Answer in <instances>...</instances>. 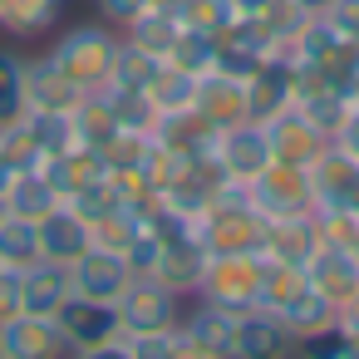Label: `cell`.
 <instances>
[{"label": "cell", "mask_w": 359, "mask_h": 359, "mask_svg": "<svg viewBox=\"0 0 359 359\" xmlns=\"http://www.w3.org/2000/svg\"><path fill=\"white\" fill-rule=\"evenodd\" d=\"M310 290L305 280V266H290V261H271L266 256V271H261V295H256V310H271V315H285L300 295Z\"/></svg>", "instance_id": "obj_27"}, {"label": "cell", "mask_w": 359, "mask_h": 359, "mask_svg": "<svg viewBox=\"0 0 359 359\" xmlns=\"http://www.w3.org/2000/svg\"><path fill=\"white\" fill-rule=\"evenodd\" d=\"M295 89H300V65H295V55H290L285 45H276V50L246 74V114H251L256 123H266V118H276L280 109L295 104Z\"/></svg>", "instance_id": "obj_5"}, {"label": "cell", "mask_w": 359, "mask_h": 359, "mask_svg": "<svg viewBox=\"0 0 359 359\" xmlns=\"http://www.w3.org/2000/svg\"><path fill=\"white\" fill-rule=\"evenodd\" d=\"M305 280H310L315 295H325V300L339 310V305H349V300L359 295V256H354L349 246L320 241L315 256L305 261Z\"/></svg>", "instance_id": "obj_13"}, {"label": "cell", "mask_w": 359, "mask_h": 359, "mask_svg": "<svg viewBox=\"0 0 359 359\" xmlns=\"http://www.w3.org/2000/svg\"><path fill=\"white\" fill-rule=\"evenodd\" d=\"M271 50H276V35H271L261 20H231V25L217 35V65H212V69H222V74H231V79H246Z\"/></svg>", "instance_id": "obj_15"}, {"label": "cell", "mask_w": 359, "mask_h": 359, "mask_svg": "<svg viewBox=\"0 0 359 359\" xmlns=\"http://www.w3.org/2000/svg\"><path fill=\"white\" fill-rule=\"evenodd\" d=\"M69 359H133V349H128V339H114V344H99V349H84Z\"/></svg>", "instance_id": "obj_47"}, {"label": "cell", "mask_w": 359, "mask_h": 359, "mask_svg": "<svg viewBox=\"0 0 359 359\" xmlns=\"http://www.w3.org/2000/svg\"><path fill=\"white\" fill-rule=\"evenodd\" d=\"M320 20H325L334 35H344V40H359V0H325Z\"/></svg>", "instance_id": "obj_43"}, {"label": "cell", "mask_w": 359, "mask_h": 359, "mask_svg": "<svg viewBox=\"0 0 359 359\" xmlns=\"http://www.w3.org/2000/svg\"><path fill=\"white\" fill-rule=\"evenodd\" d=\"M118 315H123V334H153V330H172L182 320V295L168 290L158 276H133L118 295Z\"/></svg>", "instance_id": "obj_7"}, {"label": "cell", "mask_w": 359, "mask_h": 359, "mask_svg": "<svg viewBox=\"0 0 359 359\" xmlns=\"http://www.w3.org/2000/svg\"><path fill=\"white\" fill-rule=\"evenodd\" d=\"M0 359H6V354H0Z\"/></svg>", "instance_id": "obj_54"}, {"label": "cell", "mask_w": 359, "mask_h": 359, "mask_svg": "<svg viewBox=\"0 0 359 359\" xmlns=\"http://www.w3.org/2000/svg\"><path fill=\"white\" fill-rule=\"evenodd\" d=\"M118 45H123V35H118L114 25H74V30H65V35L55 40L50 60H55L84 94H94V89H109L114 65H118Z\"/></svg>", "instance_id": "obj_1"}, {"label": "cell", "mask_w": 359, "mask_h": 359, "mask_svg": "<svg viewBox=\"0 0 359 359\" xmlns=\"http://www.w3.org/2000/svg\"><path fill=\"white\" fill-rule=\"evenodd\" d=\"M104 94H109V104H114V114H118V123H123L128 133H148V138H153L158 109H153V99H148L143 89H104Z\"/></svg>", "instance_id": "obj_35"}, {"label": "cell", "mask_w": 359, "mask_h": 359, "mask_svg": "<svg viewBox=\"0 0 359 359\" xmlns=\"http://www.w3.org/2000/svg\"><path fill=\"white\" fill-rule=\"evenodd\" d=\"M20 123L30 128V138H35V148H40V163L55 158V153H65V148H74V123H69V114H25Z\"/></svg>", "instance_id": "obj_34"}, {"label": "cell", "mask_w": 359, "mask_h": 359, "mask_svg": "<svg viewBox=\"0 0 359 359\" xmlns=\"http://www.w3.org/2000/svg\"><path fill=\"white\" fill-rule=\"evenodd\" d=\"M192 231L207 246V256H241L266 246V217L251 202H212L192 222Z\"/></svg>", "instance_id": "obj_2"}, {"label": "cell", "mask_w": 359, "mask_h": 359, "mask_svg": "<svg viewBox=\"0 0 359 359\" xmlns=\"http://www.w3.org/2000/svg\"><path fill=\"white\" fill-rule=\"evenodd\" d=\"M349 251H354V256H359V231H354V241H349Z\"/></svg>", "instance_id": "obj_52"}, {"label": "cell", "mask_w": 359, "mask_h": 359, "mask_svg": "<svg viewBox=\"0 0 359 359\" xmlns=\"http://www.w3.org/2000/svg\"><path fill=\"white\" fill-rule=\"evenodd\" d=\"M177 20H182V30H197V35H222L236 15H231V6L226 0H182L177 6Z\"/></svg>", "instance_id": "obj_40"}, {"label": "cell", "mask_w": 359, "mask_h": 359, "mask_svg": "<svg viewBox=\"0 0 359 359\" xmlns=\"http://www.w3.org/2000/svg\"><path fill=\"white\" fill-rule=\"evenodd\" d=\"M231 310L192 295V305L177 320V359H231Z\"/></svg>", "instance_id": "obj_8"}, {"label": "cell", "mask_w": 359, "mask_h": 359, "mask_svg": "<svg viewBox=\"0 0 359 359\" xmlns=\"http://www.w3.org/2000/svg\"><path fill=\"white\" fill-rule=\"evenodd\" d=\"M79 99H84V89L50 55L25 60V104H30V114H74Z\"/></svg>", "instance_id": "obj_16"}, {"label": "cell", "mask_w": 359, "mask_h": 359, "mask_svg": "<svg viewBox=\"0 0 359 359\" xmlns=\"http://www.w3.org/2000/svg\"><path fill=\"white\" fill-rule=\"evenodd\" d=\"M65 15V0H0V30L15 40H35L55 30Z\"/></svg>", "instance_id": "obj_26"}, {"label": "cell", "mask_w": 359, "mask_h": 359, "mask_svg": "<svg viewBox=\"0 0 359 359\" xmlns=\"http://www.w3.org/2000/svg\"><path fill=\"white\" fill-rule=\"evenodd\" d=\"M158 251H163V241H158V231L143 222V226H138V236L128 241L123 261H128V271H133V276H153V266H158Z\"/></svg>", "instance_id": "obj_42"}, {"label": "cell", "mask_w": 359, "mask_h": 359, "mask_svg": "<svg viewBox=\"0 0 359 359\" xmlns=\"http://www.w3.org/2000/svg\"><path fill=\"white\" fill-rule=\"evenodd\" d=\"M158 74H163V60L123 40V45H118V65H114V79H109V89H143V94H148Z\"/></svg>", "instance_id": "obj_31"}, {"label": "cell", "mask_w": 359, "mask_h": 359, "mask_svg": "<svg viewBox=\"0 0 359 359\" xmlns=\"http://www.w3.org/2000/svg\"><path fill=\"white\" fill-rule=\"evenodd\" d=\"M30 114L25 104V55L0 50V128H11Z\"/></svg>", "instance_id": "obj_30"}, {"label": "cell", "mask_w": 359, "mask_h": 359, "mask_svg": "<svg viewBox=\"0 0 359 359\" xmlns=\"http://www.w3.org/2000/svg\"><path fill=\"white\" fill-rule=\"evenodd\" d=\"M69 207H74V212H79L84 222H99L104 212L123 207V197H118V182H114V177L104 172V177H99V182H89V187H84L79 197H69Z\"/></svg>", "instance_id": "obj_41"}, {"label": "cell", "mask_w": 359, "mask_h": 359, "mask_svg": "<svg viewBox=\"0 0 359 359\" xmlns=\"http://www.w3.org/2000/svg\"><path fill=\"white\" fill-rule=\"evenodd\" d=\"M153 0H99V11H104V20L109 25H128L138 11H148Z\"/></svg>", "instance_id": "obj_44"}, {"label": "cell", "mask_w": 359, "mask_h": 359, "mask_svg": "<svg viewBox=\"0 0 359 359\" xmlns=\"http://www.w3.org/2000/svg\"><path fill=\"white\" fill-rule=\"evenodd\" d=\"M89 246H94V241H89V222H84L69 202H60V207L40 222V256H45V261L69 266V261H79Z\"/></svg>", "instance_id": "obj_19"}, {"label": "cell", "mask_w": 359, "mask_h": 359, "mask_svg": "<svg viewBox=\"0 0 359 359\" xmlns=\"http://www.w3.org/2000/svg\"><path fill=\"white\" fill-rule=\"evenodd\" d=\"M69 266H55V261H35L20 271V310L30 315H60V305L69 300Z\"/></svg>", "instance_id": "obj_21"}, {"label": "cell", "mask_w": 359, "mask_h": 359, "mask_svg": "<svg viewBox=\"0 0 359 359\" xmlns=\"http://www.w3.org/2000/svg\"><path fill=\"white\" fill-rule=\"evenodd\" d=\"M295 109L325 133L334 138L339 123L349 118V89H334V84H320V79H305L300 74V89H295Z\"/></svg>", "instance_id": "obj_24"}, {"label": "cell", "mask_w": 359, "mask_h": 359, "mask_svg": "<svg viewBox=\"0 0 359 359\" xmlns=\"http://www.w3.org/2000/svg\"><path fill=\"white\" fill-rule=\"evenodd\" d=\"M295 359H354V334L334 320V325L295 339Z\"/></svg>", "instance_id": "obj_39"}, {"label": "cell", "mask_w": 359, "mask_h": 359, "mask_svg": "<svg viewBox=\"0 0 359 359\" xmlns=\"http://www.w3.org/2000/svg\"><path fill=\"white\" fill-rule=\"evenodd\" d=\"M305 172H310L315 207H354V197H359V158H349L344 148L330 143Z\"/></svg>", "instance_id": "obj_17"}, {"label": "cell", "mask_w": 359, "mask_h": 359, "mask_svg": "<svg viewBox=\"0 0 359 359\" xmlns=\"http://www.w3.org/2000/svg\"><path fill=\"white\" fill-rule=\"evenodd\" d=\"M15 172H20V168L11 163V153H6V148H0V197H6V187H11V177H15Z\"/></svg>", "instance_id": "obj_49"}, {"label": "cell", "mask_w": 359, "mask_h": 359, "mask_svg": "<svg viewBox=\"0 0 359 359\" xmlns=\"http://www.w3.org/2000/svg\"><path fill=\"white\" fill-rule=\"evenodd\" d=\"M251 207L276 222V217H300V212H315V192H310V172L305 168H290V163H266L251 182Z\"/></svg>", "instance_id": "obj_6"}, {"label": "cell", "mask_w": 359, "mask_h": 359, "mask_svg": "<svg viewBox=\"0 0 359 359\" xmlns=\"http://www.w3.org/2000/svg\"><path fill=\"white\" fill-rule=\"evenodd\" d=\"M6 212L11 217H25V222H45L55 207H60V192L50 187V177H45V168H20L15 177H11V187H6Z\"/></svg>", "instance_id": "obj_23"}, {"label": "cell", "mask_w": 359, "mask_h": 359, "mask_svg": "<svg viewBox=\"0 0 359 359\" xmlns=\"http://www.w3.org/2000/svg\"><path fill=\"white\" fill-rule=\"evenodd\" d=\"M266 138H271V153H276V163H290V168H310L325 148H330V138L290 104V109H280L276 118H266Z\"/></svg>", "instance_id": "obj_14"}, {"label": "cell", "mask_w": 359, "mask_h": 359, "mask_svg": "<svg viewBox=\"0 0 359 359\" xmlns=\"http://www.w3.org/2000/svg\"><path fill=\"white\" fill-rule=\"evenodd\" d=\"M295 334L271 310H241L231 325V359H290Z\"/></svg>", "instance_id": "obj_12"}, {"label": "cell", "mask_w": 359, "mask_h": 359, "mask_svg": "<svg viewBox=\"0 0 359 359\" xmlns=\"http://www.w3.org/2000/svg\"><path fill=\"white\" fill-rule=\"evenodd\" d=\"M0 354L6 359H69V344L55 325V315H11L0 325Z\"/></svg>", "instance_id": "obj_10"}, {"label": "cell", "mask_w": 359, "mask_h": 359, "mask_svg": "<svg viewBox=\"0 0 359 359\" xmlns=\"http://www.w3.org/2000/svg\"><path fill=\"white\" fill-rule=\"evenodd\" d=\"M207 163H212L222 177L251 182L266 163H276L271 138H266V123L241 118V123H231V128H217V133H212V148H207Z\"/></svg>", "instance_id": "obj_4"}, {"label": "cell", "mask_w": 359, "mask_h": 359, "mask_svg": "<svg viewBox=\"0 0 359 359\" xmlns=\"http://www.w3.org/2000/svg\"><path fill=\"white\" fill-rule=\"evenodd\" d=\"M349 109H359V79L349 84Z\"/></svg>", "instance_id": "obj_51"}, {"label": "cell", "mask_w": 359, "mask_h": 359, "mask_svg": "<svg viewBox=\"0 0 359 359\" xmlns=\"http://www.w3.org/2000/svg\"><path fill=\"white\" fill-rule=\"evenodd\" d=\"M285 6H300L305 15H320V11H325V0H285Z\"/></svg>", "instance_id": "obj_50"}, {"label": "cell", "mask_w": 359, "mask_h": 359, "mask_svg": "<svg viewBox=\"0 0 359 359\" xmlns=\"http://www.w3.org/2000/svg\"><path fill=\"white\" fill-rule=\"evenodd\" d=\"M315 246H320L315 212L266 222V246H261V256H271V261H290V266H305V261L315 256Z\"/></svg>", "instance_id": "obj_20"}, {"label": "cell", "mask_w": 359, "mask_h": 359, "mask_svg": "<svg viewBox=\"0 0 359 359\" xmlns=\"http://www.w3.org/2000/svg\"><path fill=\"white\" fill-rule=\"evenodd\" d=\"M138 226H143V217H138V212L114 207V212H104L99 222H89V241H94V246H104V251H128V241L138 236Z\"/></svg>", "instance_id": "obj_36"}, {"label": "cell", "mask_w": 359, "mask_h": 359, "mask_svg": "<svg viewBox=\"0 0 359 359\" xmlns=\"http://www.w3.org/2000/svg\"><path fill=\"white\" fill-rule=\"evenodd\" d=\"M45 168V177H50V187L60 192V202H69V197H79L89 182H99L104 177V163H99V153H89V148H65V153H55V158H45L40 163Z\"/></svg>", "instance_id": "obj_25"}, {"label": "cell", "mask_w": 359, "mask_h": 359, "mask_svg": "<svg viewBox=\"0 0 359 359\" xmlns=\"http://www.w3.org/2000/svg\"><path fill=\"white\" fill-rule=\"evenodd\" d=\"M177 30H182V20H177V11H168V6H148V11H138V15H133V20L123 25V40L163 60V55L172 50V40H177Z\"/></svg>", "instance_id": "obj_28"}, {"label": "cell", "mask_w": 359, "mask_h": 359, "mask_svg": "<svg viewBox=\"0 0 359 359\" xmlns=\"http://www.w3.org/2000/svg\"><path fill=\"white\" fill-rule=\"evenodd\" d=\"M261 271H266V256H261V251L207 256V271H202V280H197V300H212V305H222V310H231V315L256 310Z\"/></svg>", "instance_id": "obj_3"}, {"label": "cell", "mask_w": 359, "mask_h": 359, "mask_svg": "<svg viewBox=\"0 0 359 359\" xmlns=\"http://www.w3.org/2000/svg\"><path fill=\"white\" fill-rule=\"evenodd\" d=\"M55 325H60V334H65L69 354H84V349H99V344L123 339V315H118V305H109V300L69 295V300L60 305Z\"/></svg>", "instance_id": "obj_9"}, {"label": "cell", "mask_w": 359, "mask_h": 359, "mask_svg": "<svg viewBox=\"0 0 359 359\" xmlns=\"http://www.w3.org/2000/svg\"><path fill=\"white\" fill-rule=\"evenodd\" d=\"M128 280H133V271H128L123 251L89 246L79 261H69V290L84 295V300H109V305H118V295H123Z\"/></svg>", "instance_id": "obj_11"}, {"label": "cell", "mask_w": 359, "mask_h": 359, "mask_svg": "<svg viewBox=\"0 0 359 359\" xmlns=\"http://www.w3.org/2000/svg\"><path fill=\"white\" fill-rule=\"evenodd\" d=\"M330 143H334V148H344L349 158H359V109H349V118L339 123V133H334Z\"/></svg>", "instance_id": "obj_46"}, {"label": "cell", "mask_w": 359, "mask_h": 359, "mask_svg": "<svg viewBox=\"0 0 359 359\" xmlns=\"http://www.w3.org/2000/svg\"><path fill=\"white\" fill-rule=\"evenodd\" d=\"M11 315H20V271L0 276V325H6Z\"/></svg>", "instance_id": "obj_45"}, {"label": "cell", "mask_w": 359, "mask_h": 359, "mask_svg": "<svg viewBox=\"0 0 359 359\" xmlns=\"http://www.w3.org/2000/svg\"><path fill=\"white\" fill-rule=\"evenodd\" d=\"M148 148H153V138H148V133H128V128H123V133L99 153V163H104V172H109V177H123V172H138V168H143Z\"/></svg>", "instance_id": "obj_38"}, {"label": "cell", "mask_w": 359, "mask_h": 359, "mask_svg": "<svg viewBox=\"0 0 359 359\" xmlns=\"http://www.w3.org/2000/svg\"><path fill=\"white\" fill-rule=\"evenodd\" d=\"M0 217H6V202H0Z\"/></svg>", "instance_id": "obj_53"}, {"label": "cell", "mask_w": 359, "mask_h": 359, "mask_svg": "<svg viewBox=\"0 0 359 359\" xmlns=\"http://www.w3.org/2000/svg\"><path fill=\"white\" fill-rule=\"evenodd\" d=\"M226 6H231V15H236V20H261V15L276 6V0H226Z\"/></svg>", "instance_id": "obj_48"}, {"label": "cell", "mask_w": 359, "mask_h": 359, "mask_svg": "<svg viewBox=\"0 0 359 359\" xmlns=\"http://www.w3.org/2000/svg\"><path fill=\"white\" fill-rule=\"evenodd\" d=\"M148 99H153L158 114H182V109L197 104V74H182V69H172V65L163 60V74L153 79Z\"/></svg>", "instance_id": "obj_33"}, {"label": "cell", "mask_w": 359, "mask_h": 359, "mask_svg": "<svg viewBox=\"0 0 359 359\" xmlns=\"http://www.w3.org/2000/svg\"><path fill=\"white\" fill-rule=\"evenodd\" d=\"M280 320H285V330H290L295 339H305V334H315V330L334 325V320H339V310H334V305H330L325 295L305 290V295H300V300H295V305H290V310H285Z\"/></svg>", "instance_id": "obj_37"}, {"label": "cell", "mask_w": 359, "mask_h": 359, "mask_svg": "<svg viewBox=\"0 0 359 359\" xmlns=\"http://www.w3.org/2000/svg\"><path fill=\"white\" fill-rule=\"evenodd\" d=\"M69 123H74V143H79V148H89V153H104V148L123 133V123H118V114H114V104H109V94H104V89L84 94V99L74 104Z\"/></svg>", "instance_id": "obj_22"}, {"label": "cell", "mask_w": 359, "mask_h": 359, "mask_svg": "<svg viewBox=\"0 0 359 359\" xmlns=\"http://www.w3.org/2000/svg\"><path fill=\"white\" fill-rule=\"evenodd\" d=\"M172 69H182V74H212V65H217V40L212 35H197V30H177V40H172V50L163 55Z\"/></svg>", "instance_id": "obj_32"}, {"label": "cell", "mask_w": 359, "mask_h": 359, "mask_svg": "<svg viewBox=\"0 0 359 359\" xmlns=\"http://www.w3.org/2000/svg\"><path fill=\"white\" fill-rule=\"evenodd\" d=\"M0 261L6 271H25L40 261V222H25V217H0Z\"/></svg>", "instance_id": "obj_29"}, {"label": "cell", "mask_w": 359, "mask_h": 359, "mask_svg": "<svg viewBox=\"0 0 359 359\" xmlns=\"http://www.w3.org/2000/svg\"><path fill=\"white\" fill-rule=\"evenodd\" d=\"M192 109L207 118V128H231V123L251 118V114H246V79H231V74H222V69L202 74Z\"/></svg>", "instance_id": "obj_18"}]
</instances>
